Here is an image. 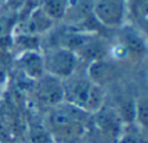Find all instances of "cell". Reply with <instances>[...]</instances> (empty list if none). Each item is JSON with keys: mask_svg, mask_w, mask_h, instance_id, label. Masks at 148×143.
<instances>
[{"mask_svg": "<svg viewBox=\"0 0 148 143\" xmlns=\"http://www.w3.org/2000/svg\"><path fill=\"white\" fill-rule=\"evenodd\" d=\"M90 116V113L64 102L48 108L43 122L53 143H82Z\"/></svg>", "mask_w": 148, "mask_h": 143, "instance_id": "obj_1", "label": "cell"}, {"mask_svg": "<svg viewBox=\"0 0 148 143\" xmlns=\"http://www.w3.org/2000/svg\"><path fill=\"white\" fill-rule=\"evenodd\" d=\"M64 82V102L84 112H97L105 104L104 89L88 79L86 74H74Z\"/></svg>", "mask_w": 148, "mask_h": 143, "instance_id": "obj_2", "label": "cell"}, {"mask_svg": "<svg viewBox=\"0 0 148 143\" xmlns=\"http://www.w3.org/2000/svg\"><path fill=\"white\" fill-rule=\"evenodd\" d=\"M125 129L126 125L123 124L117 109L104 104L97 112L90 116L83 142L116 143Z\"/></svg>", "mask_w": 148, "mask_h": 143, "instance_id": "obj_3", "label": "cell"}, {"mask_svg": "<svg viewBox=\"0 0 148 143\" xmlns=\"http://www.w3.org/2000/svg\"><path fill=\"white\" fill-rule=\"evenodd\" d=\"M88 9L92 20L108 30H118L127 25L126 0H88Z\"/></svg>", "mask_w": 148, "mask_h": 143, "instance_id": "obj_4", "label": "cell"}, {"mask_svg": "<svg viewBox=\"0 0 148 143\" xmlns=\"http://www.w3.org/2000/svg\"><path fill=\"white\" fill-rule=\"evenodd\" d=\"M44 72L61 81L70 78L78 72L79 59L73 51L61 46H52L42 52Z\"/></svg>", "mask_w": 148, "mask_h": 143, "instance_id": "obj_5", "label": "cell"}, {"mask_svg": "<svg viewBox=\"0 0 148 143\" xmlns=\"http://www.w3.org/2000/svg\"><path fill=\"white\" fill-rule=\"evenodd\" d=\"M31 92L35 102L47 109L64 103V82L47 73L33 81Z\"/></svg>", "mask_w": 148, "mask_h": 143, "instance_id": "obj_6", "label": "cell"}, {"mask_svg": "<svg viewBox=\"0 0 148 143\" xmlns=\"http://www.w3.org/2000/svg\"><path fill=\"white\" fill-rule=\"evenodd\" d=\"M84 74L91 82L104 89L105 86L116 83L123 76V65L105 56L90 63Z\"/></svg>", "mask_w": 148, "mask_h": 143, "instance_id": "obj_7", "label": "cell"}, {"mask_svg": "<svg viewBox=\"0 0 148 143\" xmlns=\"http://www.w3.org/2000/svg\"><path fill=\"white\" fill-rule=\"evenodd\" d=\"M55 25L56 23L38 5L34 4V7L30 8V10L25 14L23 23H22L23 30L21 33L39 36V35L49 33L52 29H55Z\"/></svg>", "mask_w": 148, "mask_h": 143, "instance_id": "obj_8", "label": "cell"}, {"mask_svg": "<svg viewBox=\"0 0 148 143\" xmlns=\"http://www.w3.org/2000/svg\"><path fill=\"white\" fill-rule=\"evenodd\" d=\"M17 67L18 70H21V73L31 82L46 74L43 56H42L40 51H26L22 54H18Z\"/></svg>", "mask_w": 148, "mask_h": 143, "instance_id": "obj_9", "label": "cell"}, {"mask_svg": "<svg viewBox=\"0 0 148 143\" xmlns=\"http://www.w3.org/2000/svg\"><path fill=\"white\" fill-rule=\"evenodd\" d=\"M55 23L65 20L70 0H36L35 3Z\"/></svg>", "mask_w": 148, "mask_h": 143, "instance_id": "obj_10", "label": "cell"}, {"mask_svg": "<svg viewBox=\"0 0 148 143\" xmlns=\"http://www.w3.org/2000/svg\"><path fill=\"white\" fill-rule=\"evenodd\" d=\"M126 3H127V17L129 20L133 21V26L146 33L148 0H126Z\"/></svg>", "mask_w": 148, "mask_h": 143, "instance_id": "obj_11", "label": "cell"}, {"mask_svg": "<svg viewBox=\"0 0 148 143\" xmlns=\"http://www.w3.org/2000/svg\"><path fill=\"white\" fill-rule=\"evenodd\" d=\"M116 143H148L147 134L136 128L134 130L125 129V131L121 134V137Z\"/></svg>", "mask_w": 148, "mask_h": 143, "instance_id": "obj_12", "label": "cell"}, {"mask_svg": "<svg viewBox=\"0 0 148 143\" xmlns=\"http://www.w3.org/2000/svg\"><path fill=\"white\" fill-rule=\"evenodd\" d=\"M29 4V0H1V5L7 9L20 14L25 7Z\"/></svg>", "mask_w": 148, "mask_h": 143, "instance_id": "obj_13", "label": "cell"}, {"mask_svg": "<svg viewBox=\"0 0 148 143\" xmlns=\"http://www.w3.org/2000/svg\"><path fill=\"white\" fill-rule=\"evenodd\" d=\"M0 8H1V0H0Z\"/></svg>", "mask_w": 148, "mask_h": 143, "instance_id": "obj_14", "label": "cell"}, {"mask_svg": "<svg viewBox=\"0 0 148 143\" xmlns=\"http://www.w3.org/2000/svg\"><path fill=\"white\" fill-rule=\"evenodd\" d=\"M0 143H4V142H3V141H0Z\"/></svg>", "mask_w": 148, "mask_h": 143, "instance_id": "obj_15", "label": "cell"}, {"mask_svg": "<svg viewBox=\"0 0 148 143\" xmlns=\"http://www.w3.org/2000/svg\"><path fill=\"white\" fill-rule=\"evenodd\" d=\"M82 143H87V142H82Z\"/></svg>", "mask_w": 148, "mask_h": 143, "instance_id": "obj_16", "label": "cell"}]
</instances>
